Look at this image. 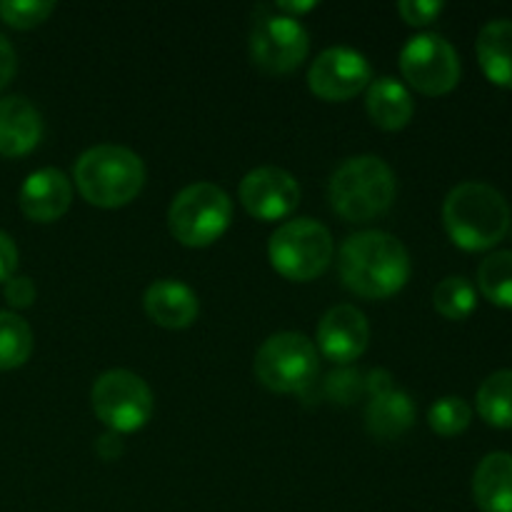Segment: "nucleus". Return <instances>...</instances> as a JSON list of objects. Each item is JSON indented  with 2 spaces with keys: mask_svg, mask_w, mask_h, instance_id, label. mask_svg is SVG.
<instances>
[{
  "mask_svg": "<svg viewBox=\"0 0 512 512\" xmlns=\"http://www.w3.org/2000/svg\"><path fill=\"white\" fill-rule=\"evenodd\" d=\"M340 278L360 298H390L408 283L410 255L395 235L363 230L350 235L340 248Z\"/></svg>",
  "mask_w": 512,
  "mask_h": 512,
  "instance_id": "1",
  "label": "nucleus"
},
{
  "mask_svg": "<svg viewBox=\"0 0 512 512\" xmlns=\"http://www.w3.org/2000/svg\"><path fill=\"white\" fill-rule=\"evenodd\" d=\"M443 223L458 248L480 253L505 238L510 228V208L503 193L488 183H460L448 193Z\"/></svg>",
  "mask_w": 512,
  "mask_h": 512,
  "instance_id": "2",
  "label": "nucleus"
},
{
  "mask_svg": "<svg viewBox=\"0 0 512 512\" xmlns=\"http://www.w3.org/2000/svg\"><path fill=\"white\" fill-rule=\"evenodd\" d=\"M398 183L390 165L378 155H355L343 160L330 175V205L348 223H368L388 213Z\"/></svg>",
  "mask_w": 512,
  "mask_h": 512,
  "instance_id": "3",
  "label": "nucleus"
},
{
  "mask_svg": "<svg viewBox=\"0 0 512 512\" xmlns=\"http://www.w3.org/2000/svg\"><path fill=\"white\" fill-rule=\"evenodd\" d=\"M73 173L80 195L98 208H123L145 185L143 160L123 145L105 143L85 150Z\"/></svg>",
  "mask_w": 512,
  "mask_h": 512,
  "instance_id": "4",
  "label": "nucleus"
},
{
  "mask_svg": "<svg viewBox=\"0 0 512 512\" xmlns=\"http://www.w3.org/2000/svg\"><path fill=\"white\" fill-rule=\"evenodd\" d=\"M333 235L318 220L298 218L280 225L268 243L270 265L283 278L308 283L320 278L333 260Z\"/></svg>",
  "mask_w": 512,
  "mask_h": 512,
  "instance_id": "5",
  "label": "nucleus"
},
{
  "mask_svg": "<svg viewBox=\"0 0 512 512\" xmlns=\"http://www.w3.org/2000/svg\"><path fill=\"white\" fill-rule=\"evenodd\" d=\"M233 220V203L215 183H193L180 190L168 210V228L188 248L213 245Z\"/></svg>",
  "mask_w": 512,
  "mask_h": 512,
  "instance_id": "6",
  "label": "nucleus"
},
{
  "mask_svg": "<svg viewBox=\"0 0 512 512\" xmlns=\"http://www.w3.org/2000/svg\"><path fill=\"white\" fill-rule=\"evenodd\" d=\"M253 370L273 393H300L318 375V350L303 333H275L260 345Z\"/></svg>",
  "mask_w": 512,
  "mask_h": 512,
  "instance_id": "7",
  "label": "nucleus"
},
{
  "mask_svg": "<svg viewBox=\"0 0 512 512\" xmlns=\"http://www.w3.org/2000/svg\"><path fill=\"white\" fill-rule=\"evenodd\" d=\"M93 410L110 433H135L153 415V390L130 370H108L93 385Z\"/></svg>",
  "mask_w": 512,
  "mask_h": 512,
  "instance_id": "8",
  "label": "nucleus"
},
{
  "mask_svg": "<svg viewBox=\"0 0 512 512\" xmlns=\"http://www.w3.org/2000/svg\"><path fill=\"white\" fill-rule=\"evenodd\" d=\"M308 50V30L293 15H260L250 30V58L270 75H285L295 70L308 58Z\"/></svg>",
  "mask_w": 512,
  "mask_h": 512,
  "instance_id": "9",
  "label": "nucleus"
},
{
  "mask_svg": "<svg viewBox=\"0 0 512 512\" xmlns=\"http://www.w3.org/2000/svg\"><path fill=\"white\" fill-rule=\"evenodd\" d=\"M400 70L423 95H445L460 80L458 50L438 33L415 35L400 53Z\"/></svg>",
  "mask_w": 512,
  "mask_h": 512,
  "instance_id": "10",
  "label": "nucleus"
},
{
  "mask_svg": "<svg viewBox=\"0 0 512 512\" xmlns=\"http://www.w3.org/2000/svg\"><path fill=\"white\" fill-rule=\"evenodd\" d=\"M370 63L363 53L348 45L323 50L308 70V85L318 98L343 103L370 85Z\"/></svg>",
  "mask_w": 512,
  "mask_h": 512,
  "instance_id": "11",
  "label": "nucleus"
},
{
  "mask_svg": "<svg viewBox=\"0 0 512 512\" xmlns=\"http://www.w3.org/2000/svg\"><path fill=\"white\" fill-rule=\"evenodd\" d=\"M240 203L258 220H283L298 208L300 185L288 170L263 165L250 170L240 183Z\"/></svg>",
  "mask_w": 512,
  "mask_h": 512,
  "instance_id": "12",
  "label": "nucleus"
},
{
  "mask_svg": "<svg viewBox=\"0 0 512 512\" xmlns=\"http://www.w3.org/2000/svg\"><path fill=\"white\" fill-rule=\"evenodd\" d=\"M370 325L363 310L355 305H335L323 315L318 325V345L325 358L348 365L368 350Z\"/></svg>",
  "mask_w": 512,
  "mask_h": 512,
  "instance_id": "13",
  "label": "nucleus"
},
{
  "mask_svg": "<svg viewBox=\"0 0 512 512\" xmlns=\"http://www.w3.org/2000/svg\"><path fill=\"white\" fill-rule=\"evenodd\" d=\"M73 200V185L58 168L35 170L20 188V210L35 223H53L63 218Z\"/></svg>",
  "mask_w": 512,
  "mask_h": 512,
  "instance_id": "14",
  "label": "nucleus"
},
{
  "mask_svg": "<svg viewBox=\"0 0 512 512\" xmlns=\"http://www.w3.org/2000/svg\"><path fill=\"white\" fill-rule=\"evenodd\" d=\"M43 138V115L25 95L0 100V155H28Z\"/></svg>",
  "mask_w": 512,
  "mask_h": 512,
  "instance_id": "15",
  "label": "nucleus"
},
{
  "mask_svg": "<svg viewBox=\"0 0 512 512\" xmlns=\"http://www.w3.org/2000/svg\"><path fill=\"white\" fill-rule=\"evenodd\" d=\"M145 313L155 325L168 330L188 328L195 323L200 313V303L195 290L180 280H155L148 290H145Z\"/></svg>",
  "mask_w": 512,
  "mask_h": 512,
  "instance_id": "16",
  "label": "nucleus"
},
{
  "mask_svg": "<svg viewBox=\"0 0 512 512\" xmlns=\"http://www.w3.org/2000/svg\"><path fill=\"white\" fill-rule=\"evenodd\" d=\"M473 498L483 512H512V455L490 453L473 475Z\"/></svg>",
  "mask_w": 512,
  "mask_h": 512,
  "instance_id": "17",
  "label": "nucleus"
},
{
  "mask_svg": "<svg viewBox=\"0 0 512 512\" xmlns=\"http://www.w3.org/2000/svg\"><path fill=\"white\" fill-rule=\"evenodd\" d=\"M370 120L383 130H400L413 118V95L408 93L403 83L395 78H378L368 85V98H365Z\"/></svg>",
  "mask_w": 512,
  "mask_h": 512,
  "instance_id": "18",
  "label": "nucleus"
},
{
  "mask_svg": "<svg viewBox=\"0 0 512 512\" xmlns=\"http://www.w3.org/2000/svg\"><path fill=\"white\" fill-rule=\"evenodd\" d=\"M478 60L490 83L512 88V20H490L480 28Z\"/></svg>",
  "mask_w": 512,
  "mask_h": 512,
  "instance_id": "19",
  "label": "nucleus"
},
{
  "mask_svg": "<svg viewBox=\"0 0 512 512\" xmlns=\"http://www.w3.org/2000/svg\"><path fill=\"white\" fill-rule=\"evenodd\" d=\"M415 405L408 393L393 388L383 395H373L365 410V428L373 438L393 440L413 425Z\"/></svg>",
  "mask_w": 512,
  "mask_h": 512,
  "instance_id": "20",
  "label": "nucleus"
},
{
  "mask_svg": "<svg viewBox=\"0 0 512 512\" xmlns=\"http://www.w3.org/2000/svg\"><path fill=\"white\" fill-rule=\"evenodd\" d=\"M478 413L493 428H512V370H498L483 380L478 390Z\"/></svg>",
  "mask_w": 512,
  "mask_h": 512,
  "instance_id": "21",
  "label": "nucleus"
},
{
  "mask_svg": "<svg viewBox=\"0 0 512 512\" xmlns=\"http://www.w3.org/2000/svg\"><path fill=\"white\" fill-rule=\"evenodd\" d=\"M478 288L493 305L512 310V250L490 253L480 263Z\"/></svg>",
  "mask_w": 512,
  "mask_h": 512,
  "instance_id": "22",
  "label": "nucleus"
},
{
  "mask_svg": "<svg viewBox=\"0 0 512 512\" xmlns=\"http://www.w3.org/2000/svg\"><path fill=\"white\" fill-rule=\"evenodd\" d=\"M33 353V330L20 315L0 310V370L25 365Z\"/></svg>",
  "mask_w": 512,
  "mask_h": 512,
  "instance_id": "23",
  "label": "nucleus"
},
{
  "mask_svg": "<svg viewBox=\"0 0 512 512\" xmlns=\"http://www.w3.org/2000/svg\"><path fill=\"white\" fill-rule=\"evenodd\" d=\"M433 305L443 318L448 320H465L478 305L475 288L460 275L440 280L433 290Z\"/></svg>",
  "mask_w": 512,
  "mask_h": 512,
  "instance_id": "24",
  "label": "nucleus"
},
{
  "mask_svg": "<svg viewBox=\"0 0 512 512\" xmlns=\"http://www.w3.org/2000/svg\"><path fill=\"white\" fill-rule=\"evenodd\" d=\"M470 420H473V410L458 395H450V398H440L433 408L428 410V423L443 438H455L463 430H468Z\"/></svg>",
  "mask_w": 512,
  "mask_h": 512,
  "instance_id": "25",
  "label": "nucleus"
},
{
  "mask_svg": "<svg viewBox=\"0 0 512 512\" xmlns=\"http://www.w3.org/2000/svg\"><path fill=\"white\" fill-rule=\"evenodd\" d=\"M55 10L53 0H3L0 3V18L10 28L28 30L48 20V15Z\"/></svg>",
  "mask_w": 512,
  "mask_h": 512,
  "instance_id": "26",
  "label": "nucleus"
},
{
  "mask_svg": "<svg viewBox=\"0 0 512 512\" xmlns=\"http://www.w3.org/2000/svg\"><path fill=\"white\" fill-rule=\"evenodd\" d=\"M398 10L408 25H430L443 13V3L440 0H403L398 3Z\"/></svg>",
  "mask_w": 512,
  "mask_h": 512,
  "instance_id": "27",
  "label": "nucleus"
},
{
  "mask_svg": "<svg viewBox=\"0 0 512 512\" xmlns=\"http://www.w3.org/2000/svg\"><path fill=\"white\" fill-rule=\"evenodd\" d=\"M5 300H8L13 308H28L35 300V285L33 280L25 278V275H13L10 280H5Z\"/></svg>",
  "mask_w": 512,
  "mask_h": 512,
  "instance_id": "28",
  "label": "nucleus"
},
{
  "mask_svg": "<svg viewBox=\"0 0 512 512\" xmlns=\"http://www.w3.org/2000/svg\"><path fill=\"white\" fill-rule=\"evenodd\" d=\"M15 268H18V248H15L13 238L0 230V283L13 278Z\"/></svg>",
  "mask_w": 512,
  "mask_h": 512,
  "instance_id": "29",
  "label": "nucleus"
},
{
  "mask_svg": "<svg viewBox=\"0 0 512 512\" xmlns=\"http://www.w3.org/2000/svg\"><path fill=\"white\" fill-rule=\"evenodd\" d=\"M15 70H18V58H15V48L10 40L0 33V90L13 80Z\"/></svg>",
  "mask_w": 512,
  "mask_h": 512,
  "instance_id": "30",
  "label": "nucleus"
},
{
  "mask_svg": "<svg viewBox=\"0 0 512 512\" xmlns=\"http://www.w3.org/2000/svg\"><path fill=\"white\" fill-rule=\"evenodd\" d=\"M125 445L123 440H120L118 433H105L103 438L98 440V455L103 460H118L120 455H123Z\"/></svg>",
  "mask_w": 512,
  "mask_h": 512,
  "instance_id": "31",
  "label": "nucleus"
},
{
  "mask_svg": "<svg viewBox=\"0 0 512 512\" xmlns=\"http://www.w3.org/2000/svg\"><path fill=\"white\" fill-rule=\"evenodd\" d=\"M365 388L370 390V395H383L388 393V390H393V375L388 373V370H373V373L368 375V380H365Z\"/></svg>",
  "mask_w": 512,
  "mask_h": 512,
  "instance_id": "32",
  "label": "nucleus"
},
{
  "mask_svg": "<svg viewBox=\"0 0 512 512\" xmlns=\"http://www.w3.org/2000/svg\"><path fill=\"white\" fill-rule=\"evenodd\" d=\"M315 5H318V3H278V5H275V10H280L283 15L285 13L298 15V13H308V10H313Z\"/></svg>",
  "mask_w": 512,
  "mask_h": 512,
  "instance_id": "33",
  "label": "nucleus"
}]
</instances>
